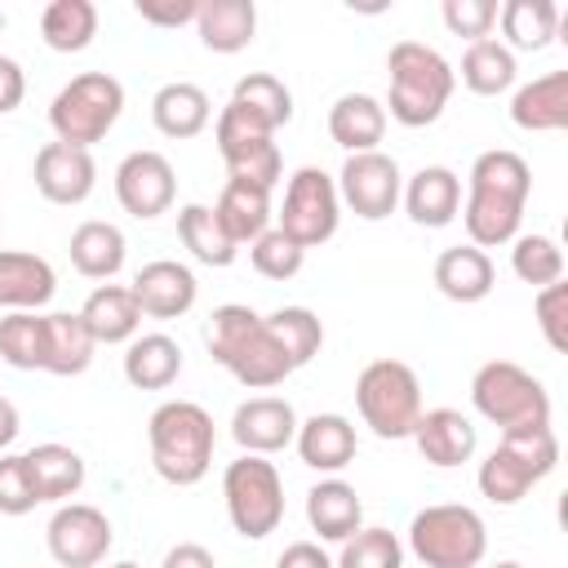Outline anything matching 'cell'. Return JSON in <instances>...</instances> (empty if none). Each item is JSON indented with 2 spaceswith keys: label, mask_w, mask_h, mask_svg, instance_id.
Listing matches in <instances>:
<instances>
[{
  "label": "cell",
  "mask_w": 568,
  "mask_h": 568,
  "mask_svg": "<svg viewBox=\"0 0 568 568\" xmlns=\"http://www.w3.org/2000/svg\"><path fill=\"white\" fill-rule=\"evenodd\" d=\"M528 191H532V169L519 151L493 146V151L475 155V164L466 173V204H462L470 244L475 248L510 244L519 235Z\"/></svg>",
  "instance_id": "obj_1"
},
{
  "label": "cell",
  "mask_w": 568,
  "mask_h": 568,
  "mask_svg": "<svg viewBox=\"0 0 568 568\" xmlns=\"http://www.w3.org/2000/svg\"><path fill=\"white\" fill-rule=\"evenodd\" d=\"M204 342H209V355L248 390H271L288 373H297L288 364L284 346L275 342V333L266 328V315H257L240 302H226L209 315Z\"/></svg>",
  "instance_id": "obj_2"
},
{
  "label": "cell",
  "mask_w": 568,
  "mask_h": 568,
  "mask_svg": "<svg viewBox=\"0 0 568 568\" xmlns=\"http://www.w3.org/2000/svg\"><path fill=\"white\" fill-rule=\"evenodd\" d=\"M146 439H151V466L164 484L173 488H191L209 475L213 466V417L195 404V399H169L151 413L146 422Z\"/></svg>",
  "instance_id": "obj_3"
},
{
  "label": "cell",
  "mask_w": 568,
  "mask_h": 568,
  "mask_svg": "<svg viewBox=\"0 0 568 568\" xmlns=\"http://www.w3.org/2000/svg\"><path fill=\"white\" fill-rule=\"evenodd\" d=\"M386 71H390V120H399L404 129H426L444 115L457 71L444 62L439 49L422 44V40H399L386 53Z\"/></svg>",
  "instance_id": "obj_4"
},
{
  "label": "cell",
  "mask_w": 568,
  "mask_h": 568,
  "mask_svg": "<svg viewBox=\"0 0 568 568\" xmlns=\"http://www.w3.org/2000/svg\"><path fill=\"white\" fill-rule=\"evenodd\" d=\"M555 466H559V435L550 426L506 430L501 444L479 462V493L493 506H515Z\"/></svg>",
  "instance_id": "obj_5"
},
{
  "label": "cell",
  "mask_w": 568,
  "mask_h": 568,
  "mask_svg": "<svg viewBox=\"0 0 568 568\" xmlns=\"http://www.w3.org/2000/svg\"><path fill=\"white\" fill-rule=\"evenodd\" d=\"M470 404L484 422L506 430H528V426H550V395L541 377L510 359H488L470 377Z\"/></svg>",
  "instance_id": "obj_6"
},
{
  "label": "cell",
  "mask_w": 568,
  "mask_h": 568,
  "mask_svg": "<svg viewBox=\"0 0 568 568\" xmlns=\"http://www.w3.org/2000/svg\"><path fill=\"white\" fill-rule=\"evenodd\" d=\"M408 550L426 568H479L488 555V528L479 510L462 501H439L413 515L408 524Z\"/></svg>",
  "instance_id": "obj_7"
},
{
  "label": "cell",
  "mask_w": 568,
  "mask_h": 568,
  "mask_svg": "<svg viewBox=\"0 0 568 568\" xmlns=\"http://www.w3.org/2000/svg\"><path fill=\"white\" fill-rule=\"evenodd\" d=\"M120 111H124V84L106 71H84L58 89V98L49 102V124L58 142L89 151L115 129Z\"/></svg>",
  "instance_id": "obj_8"
},
{
  "label": "cell",
  "mask_w": 568,
  "mask_h": 568,
  "mask_svg": "<svg viewBox=\"0 0 568 568\" xmlns=\"http://www.w3.org/2000/svg\"><path fill=\"white\" fill-rule=\"evenodd\" d=\"M355 408L377 439H408L422 417V382L404 359H373L355 377Z\"/></svg>",
  "instance_id": "obj_9"
},
{
  "label": "cell",
  "mask_w": 568,
  "mask_h": 568,
  "mask_svg": "<svg viewBox=\"0 0 568 568\" xmlns=\"http://www.w3.org/2000/svg\"><path fill=\"white\" fill-rule=\"evenodd\" d=\"M222 497H226L231 528L248 541L271 537L284 519V484L266 457H253V453L235 457L222 475Z\"/></svg>",
  "instance_id": "obj_10"
},
{
  "label": "cell",
  "mask_w": 568,
  "mask_h": 568,
  "mask_svg": "<svg viewBox=\"0 0 568 568\" xmlns=\"http://www.w3.org/2000/svg\"><path fill=\"white\" fill-rule=\"evenodd\" d=\"M337 222H342V200H337V182L306 164L288 178L284 186V209H280V226L297 248H315V244H328L337 235Z\"/></svg>",
  "instance_id": "obj_11"
},
{
  "label": "cell",
  "mask_w": 568,
  "mask_h": 568,
  "mask_svg": "<svg viewBox=\"0 0 568 568\" xmlns=\"http://www.w3.org/2000/svg\"><path fill=\"white\" fill-rule=\"evenodd\" d=\"M213 138H217V155H222L231 182H248V186L275 191V182L284 173V155L275 146V133H266L240 106L226 102L217 124H213Z\"/></svg>",
  "instance_id": "obj_12"
},
{
  "label": "cell",
  "mask_w": 568,
  "mask_h": 568,
  "mask_svg": "<svg viewBox=\"0 0 568 568\" xmlns=\"http://www.w3.org/2000/svg\"><path fill=\"white\" fill-rule=\"evenodd\" d=\"M404 195V178L399 164L386 151H364V155H346L342 173H337V200L364 217V222H382L395 213Z\"/></svg>",
  "instance_id": "obj_13"
},
{
  "label": "cell",
  "mask_w": 568,
  "mask_h": 568,
  "mask_svg": "<svg viewBox=\"0 0 568 568\" xmlns=\"http://www.w3.org/2000/svg\"><path fill=\"white\" fill-rule=\"evenodd\" d=\"M44 541H49V555L53 564L62 568H98L115 541L111 532V519L89 506V501H62L44 528Z\"/></svg>",
  "instance_id": "obj_14"
},
{
  "label": "cell",
  "mask_w": 568,
  "mask_h": 568,
  "mask_svg": "<svg viewBox=\"0 0 568 568\" xmlns=\"http://www.w3.org/2000/svg\"><path fill=\"white\" fill-rule=\"evenodd\" d=\"M178 195V178L173 164L160 151H129L115 169V200L124 213H133L138 222H151L160 213L173 209Z\"/></svg>",
  "instance_id": "obj_15"
},
{
  "label": "cell",
  "mask_w": 568,
  "mask_h": 568,
  "mask_svg": "<svg viewBox=\"0 0 568 568\" xmlns=\"http://www.w3.org/2000/svg\"><path fill=\"white\" fill-rule=\"evenodd\" d=\"M293 435H297V413L280 395H253L231 413V439L253 457H271L288 448Z\"/></svg>",
  "instance_id": "obj_16"
},
{
  "label": "cell",
  "mask_w": 568,
  "mask_h": 568,
  "mask_svg": "<svg viewBox=\"0 0 568 568\" xmlns=\"http://www.w3.org/2000/svg\"><path fill=\"white\" fill-rule=\"evenodd\" d=\"M31 173H36V191L49 204H84L93 195V182H98L93 155L80 146H67V142H44L36 151Z\"/></svg>",
  "instance_id": "obj_17"
},
{
  "label": "cell",
  "mask_w": 568,
  "mask_h": 568,
  "mask_svg": "<svg viewBox=\"0 0 568 568\" xmlns=\"http://www.w3.org/2000/svg\"><path fill=\"white\" fill-rule=\"evenodd\" d=\"M129 288H133L142 315H151V320H178V315H186V311L195 306V297H200V284H195L191 266H182V262H173V257L146 262V266L133 275Z\"/></svg>",
  "instance_id": "obj_18"
},
{
  "label": "cell",
  "mask_w": 568,
  "mask_h": 568,
  "mask_svg": "<svg viewBox=\"0 0 568 568\" xmlns=\"http://www.w3.org/2000/svg\"><path fill=\"white\" fill-rule=\"evenodd\" d=\"M413 439H417V453L439 470H453V466L470 462L475 448H479L475 422L457 408H422V417L413 426Z\"/></svg>",
  "instance_id": "obj_19"
},
{
  "label": "cell",
  "mask_w": 568,
  "mask_h": 568,
  "mask_svg": "<svg viewBox=\"0 0 568 568\" xmlns=\"http://www.w3.org/2000/svg\"><path fill=\"white\" fill-rule=\"evenodd\" d=\"M293 444H297V457H302L311 470H320V475L346 470V466L355 462V448H359L355 426H351L342 413H315V417L297 422Z\"/></svg>",
  "instance_id": "obj_20"
},
{
  "label": "cell",
  "mask_w": 568,
  "mask_h": 568,
  "mask_svg": "<svg viewBox=\"0 0 568 568\" xmlns=\"http://www.w3.org/2000/svg\"><path fill=\"white\" fill-rule=\"evenodd\" d=\"M399 200H404V209H408V217L417 226L439 231L462 213V178L453 169H444V164H426V169H417L408 178Z\"/></svg>",
  "instance_id": "obj_21"
},
{
  "label": "cell",
  "mask_w": 568,
  "mask_h": 568,
  "mask_svg": "<svg viewBox=\"0 0 568 568\" xmlns=\"http://www.w3.org/2000/svg\"><path fill=\"white\" fill-rule=\"evenodd\" d=\"M493 284H497V266L475 244H453V248H444L435 257V288L448 302H462V306L484 302L493 293Z\"/></svg>",
  "instance_id": "obj_22"
},
{
  "label": "cell",
  "mask_w": 568,
  "mask_h": 568,
  "mask_svg": "<svg viewBox=\"0 0 568 568\" xmlns=\"http://www.w3.org/2000/svg\"><path fill=\"white\" fill-rule=\"evenodd\" d=\"M80 320H84V328L93 333L98 346H115V342H133L138 337L142 306H138V297H133L129 284H98L84 297Z\"/></svg>",
  "instance_id": "obj_23"
},
{
  "label": "cell",
  "mask_w": 568,
  "mask_h": 568,
  "mask_svg": "<svg viewBox=\"0 0 568 568\" xmlns=\"http://www.w3.org/2000/svg\"><path fill=\"white\" fill-rule=\"evenodd\" d=\"M510 120L524 133H559L568 124V71H546L532 84L515 89Z\"/></svg>",
  "instance_id": "obj_24"
},
{
  "label": "cell",
  "mask_w": 568,
  "mask_h": 568,
  "mask_svg": "<svg viewBox=\"0 0 568 568\" xmlns=\"http://www.w3.org/2000/svg\"><path fill=\"white\" fill-rule=\"evenodd\" d=\"M58 288V275L44 257L0 248V306L4 311H40Z\"/></svg>",
  "instance_id": "obj_25"
},
{
  "label": "cell",
  "mask_w": 568,
  "mask_h": 568,
  "mask_svg": "<svg viewBox=\"0 0 568 568\" xmlns=\"http://www.w3.org/2000/svg\"><path fill=\"white\" fill-rule=\"evenodd\" d=\"M328 138L351 155L377 151V142L386 138V106L368 93H342L328 106Z\"/></svg>",
  "instance_id": "obj_26"
},
{
  "label": "cell",
  "mask_w": 568,
  "mask_h": 568,
  "mask_svg": "<svg viewBox=\"0 0 568 568\" xmlns=\"http://www.w3.org/2000/svg\"><path fill=\"white\" fill-rule=\"evenodd\" d=\"M93 333L84 328L80 311H53L44 315V373L53 377H80L93 364Z\"/></svg>",
  "instance_id": "obj_27"
},
{
  "label": "cell",
  "mask_w": 568,
  "mask_h": 568,
  "mask_svg": "<svg viewBox=\"0 0 568 568\" xmlns=\"http://www.w3.org/2000/svg\"><path fill=\"white\" fill-rule=\"evenodd\" d=\"M359 519L364 506L346 479H320L306 493V524L311 532H320V541H346L351 532H359Z\"/></svg>",
  "instance_id": "obj_28"
},
{
  "label": "cell",
  "mask_w": 568,
  "mask_h": 568,
  "mask_svg": "<svg viewBox=\"0 0 568 568\" xmlns=\"http://www.w3.org/2000/svg\"><path fill=\"white\" fill-rule=\"evenodd\" d=\"M200 44L213 53H240L253 44L257 31V4L253 0H204L195 13Z\"/></svg>",
  "instance_id": "obj_29"
},
{
  "label": "cell",
  "mask_w": 568,
  "mask_h": 568,
  "mask_svg": "<svg viewBox=\"0 0 568 568\" xmlns=\"http://www.w3.org/2000/svg\"><path fill=\"white\" fill-rule=\"evenodd\" d=\"M209 115H213L209 93H204L200 84H191V80H173V84H164V89L151 98V124H155L164 138H173V142L204 133Z\"/></svg>",
  "instance_id": "obj_30"
},
{
  "label": "cell",
  "mask_w": 568,
  "mask_h": 568,
  "mask_svg": "<svg viewBox=\"0 0 568 568\" xmlns=\"http://www.w3.org/2000/svg\"><path fill=\"white\" fill-rule=\"evenodd\" d=\"M213 217L222 222L231 244H253L262 231H271V191L226 178V186H222V195L213 204Z\"/></svg>",
  "instance_id": "obj_31"
},
{
  "label": "cell",
  "mask_w": 568,
  "mask_h": 568,
  "mask_svg": "<svg viewBox=\"0 0 568 568\" xmlns=\"http://www.w3.org/2000/svg\"><path fill=\"white\" fill-rule=\"evenodd\" d=\"M182 373V346L169 333H142L124 351V377L138 390H164Z\"/></svg>",
  "instance_id": "obj_32"
},
{
  "label": "cell",
  "mask_w": 568,
  "mask_h": 568,
  "mask_svg": "<svg viewBox=\"0 0 568 568\" xmlns=\"http://www.w3.org/2000/svg\"><path fill=\"white\" fill-rule=\"evenodd\" d=\"M71 266L84 280H115L124 266V231L115 222H80L71 231Z\"/></svg>",
  "instance_id": "obj_33"
},
{
  "label": "cell",
  "mask_w": 568,
  "mask_h": 568,
  "mask_svg": "<svg viewBox=\"0 0 568 568\" xmlns=\"http://www.w3.org/2000/svg\"><path fill=\"white\" fill-rule=\"evenodd\" d=\"M27 457V470H31V484H36V497L40 501H67L84 488V457L67 444H36Z\"/></svg>",
  "instance_id": "obj_34"
},
{
  "label": "cell",
  "mask_w": 568,
  "mask_h": 568,
  "mask_svg": "<svg viewBox=\"0 0 568 568\" xmlns=\"http://www.w3.org/2000/svg\"><path fill=\"white\" fill-rule=\"evenodd\" d=\"M497 18H501V44L515 53H541L550 40H555V31H559V9L550 4V0H506L501 9H497Z\"/></svg>",
  "instance_id": "obj_35"
},
{
  "label": "cell",
  "mask_w": 568,
  "mask_h": 568,
  "mask_svg": "<svg viewBox=\"0 0 568 568\" xmlns=\"http://www.w3.org/2000/svg\"><path fill=\"white\" fill-rule=\"evenodd\" d=\"M231 106H240L253 124H262L266 133H275L280 124L293 120V93L284 80H275L271 71H253V75H240L235 89H231Z\"/></svg>",
  "instance_id": "obj_36"
},
{
  "label": "cell",
  "mask_w": 568,
  "mask_h": 568,
  "mask_svg": "<svg viewBox=\"0 0 568 568\" xmlns=\"http://www.w3.org/2000/svg\"><path fill=\"white\" fill-rule=\"evenodd\" d=\"M178 240H182V248H186L195 262L217 266V271L231 266L235 253H240V244H231V235L222 231V222L213 217L209 204H182V209H178Z\"/></svg>",
  "instance_id": "obj_37"
},
{
  "label": "cell",
  "mask_w": 568,
  "mask_h": 568,
  "mask_svg": "<svg viewBox=\"0 0 568 568\" xmlns=\"http://www.w3.org/2000/svg\"><path fill=\"white\" fill-rule=\"evenodd\" d=\"M40 36L53 53H80L98 36V9L93 0H53L40 13Z\"/></svg>",
  "instance_id": "obj_38"
},
{
  "label": "cell",
  "mask_w": 568,
  "mask_h": 568,
  "mask_svg": "<svg viewBox=\"0 0 568 568\" xmlns=\"http://www.w3.org/2000/svg\"><path fill=\"white\" fill-rule=\"evenodd\" d=\"M515 75H519L515 53H510L501 40L488 36V40L466 44V53H462V84H466L470 93L497 98V93H506V89L515 84Z\"/></svg>",
  "instance_id": "obj_39"
},
{
  "label": "cell",
  "mask_w": 568,
  "mask_h": 568,
  "mask_svg": "<svg viewBox=\"0 0 568 568\" xmlns=\"http://www.w3.org/2000/svg\"><path fill=\"white\" fill-rule=\"evenodd\" d=\"M266 328L275 333V342L284 346V355H288L293 368L311 364L320 355V346H324V324L306 306H280V311H271L266 315Z\"/></svg>",
  "instance_id": "obj_40"
},
{
  "label": "cell",
  "mask_w": 568,
  "mask_h": 568,
  "mask_svg": "<svg viewBox=\"0 0 568 568\" xmlns=\"http://www.w3.org/2000/svg\"><path fill=\"white\" fill-rule=\"evenodd\" d=\"M0 359L9 368H22V373L44 368V315L9 311L0 320Z\"/></svg>",
  "instance_id": "obj_41"
},
{
  "label": "cell",
  "mask_w": 568,
  "mask_h": 568,
  "mask_svg": "<svg viewBox=\"0 0 568 568\" xmlns=\"http://www.w3.org/2000/svg\"><path fill=\"white\" fill-rule=\"evenodd\" d=\"M510 271L532 284V288H546V284H559L564 280V248L559 240L550 235H515L510 240Z\"/></svg>",
  "instance_id": "obj_42"
},
{
  "label": "cell",
  "mask_w": 568,
  "mask_h": 568,
  "mask_svg": "<svg viewBox=\"0 0 568 568\" xmlns=\"http://www.w3.org/2000/svg\"><path fill=\"white\" fill-rule=\"evenodd\" d=\"M333 568H404V546L390 528H359L342 541Z\"/></svg>",
  "instance_id": "obj_43"
},
{
  "label": "cell",
  "mask_w": 568,
  "mask_h": 568,
  "mask_svg": "<svg viewBox=\"0 0 568 568\" xmlns=\"http://www.w3.org/2000/svg\"><path fill=\"white\" fill-rule=\"evenodd\" d=\"M248 262H253V271L262 275V280H293L297 271H302V262H306V248H297L284 231H262L253 244H248Z\"/></svg>",
  "instance_id": "obj_44"
},
{
  "label": "cell",
  "mask_w": 568,
  "mask_h": 568,
  "mask_svg": "<svg viewBox=\"0 0 568 568\" xmlns=\"http://www.w3.org/2000/svg\"><path fill=\"white\" fill-rule=\"evenodd\" d=\"M36 506H40V497H36L27 457L22 453H0V515H27Z\"/></svg>",
  "instance_id": "obj_45"
},
{
  "label": "cell",
  "mask_w": 568,
  "mask_h": 568,
  "mask_svg": "<svg viewBox=\"0 0 568 568\" xmlns=\"http://www.w3.org/2000/svg\"><path fill=\"white\" fill-rule=\"evenodd\" d=\"M532 311H537V328H541L546 346L564 355V351H568V284L559 280V284L537 288Z\"/></svg>",
  "instance_id": "obj_46"
},
{
  "label": "cell",
  "mask_w": 568,
  "mask_h": 568,
  "mask_svg": "<svg viewBox=\"0 0 568 568\" xmlns=\"http://www.w3.org/2000/svg\"><path fill=\"white\" fill-rule=\"evenodd\" d=\"M444 27L453 36H466L470 44L475 40H488L493 22H497V4L493 0H444Z\"/></svg>",
  "instance_id": "obj_47"
},
{
  "label": "cell",
  "mask_w": 568,
  "mask_h": 568,
  "mask_svg": "<svg viewBox=\"0 0 568 568\" xmlns=\"http://www.w3.org/2000/svg\"><path fill=\"white\" fill-rule=\"evenodd\" d=\"M133 9L151 27H182V22H195V13H200L195 0H138Z\"/></svg>",
  "instance_id": "obj_48"
},
{
  "label": "cell",
  "mask_w": 568,
  "mask_h": 568,
  "mask_svg": "<svg viewBox=\"0 0 568 568\" xmlns=\"http://www.w3.org/2000/svg\"><path fill=\"white\" fill-rule=\"evenodd\" d=\"M22 98H27V75H22V67L0 53V115L18 111Z\"/></svg>",
  "instance_id": "obj_49"
},
{
  "label": "cell",
  "mask_w": 568,
  "mask_h": 568,
  "mask_svg": "<svg viewBox=\"0 0 568 568\" xmlns=\"http://www.w3.org/2000/svg\"><path fill=\"white\" fill-rule=\"evenodd\" d=\"M275 568H333V559H328L315 541H293V546L280 550Z\"/></svg>",
  "instance_id": "obj_50"
},
{
  "label": "cell",
  "mask_w": 568,
  "mask_h": 568,
  "mask_svg": "<svg viewBox=\"0 0 568 568\" xmlns=\"http://www.w3.org/2000/svg\"><path fill=\"white\" fill-rule=\"evenodd\" d=\"M160 568H217V564H213V555H209L200 541H178V546L164 555Z\"/></svg>",
  "instance_id": "obj_51"
},
{
  "label": "cell",
  "mask_w": 568,
  "mask_h": 568,
  "mask_svg": "<svg viewBox=\"0 0 568 568\" xmlns=\"http://www.w3.org/2000/svg\"><path fill=\"white\" fill-rule=\"evenodd\" d=\"M13 439H18V408L0 395V453H4Z\"/></svg>",
  "instance_id": "obj_52"
},
{
  "label": "cell",
  "mask_w": 568,
  "mask_h": 568,
  "mask_svg": "<svg viewBox=\"0 0 568 568\" xmlns=\"http://www.w3.org/2000/svg\"><path fill=\"white\" fill-rule=\"evenodd\" d=\"M493 568H519V564H515V559H501V564H493Z\"/></svg>",
  "instance_id": "obj_53"
},
{
  "label": "cell",
  "mask_w": 568,
  "mask_h": 568,
  "mask_svg": "<svg viewBox=\"0 0 568 568\" xmlns=\"http://www.w3.org/2000/svg\"><path fill=\"white\" fill-rule=\"evenodd\" d=\"M111 568H138V564H129V559H124V564H111Z\"/></svg>",
  "instance_id": "obj_54"
}]
</instances>
